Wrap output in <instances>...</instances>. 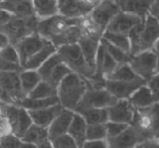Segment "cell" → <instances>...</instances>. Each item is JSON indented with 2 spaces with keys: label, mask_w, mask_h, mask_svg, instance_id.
Here are the masks:
<instances>
[{
  "label": "cell",
  "mask_w": 159,
  "mask_h": 148,
  "mask_svg": "<svg viewBox=\"0 0 159 148\" xmlns=\"http://www.w3.org/2000/svg\"><path fill=\"white\" fill-rule=\"evenodd\" d=\"M11 44L9 39L2 31L0 30V50L6 47L8 45Z\"/></svg>",
  "instance_id": "48"
},
{
  "label": "cell",
  "mask_w": 159,
  "mask_h": 148,
  "mask_svg": "<svg viewBox=\"0 0 159 148\" xmlns=\"http://www.w3.org/2000/svg\"><path fill=\"white\" fill-rule=\"evenodd\" d=\"M139 77L133 71L129 63H124L119 64L114 72L106 79L119 81H132Z\"/></svg>",
  "instance_id": "33"
},
{
  "label": "cell",
  "mask_w": 159,
  "mask_h": 148,
  "mask_svg": "<svg viewBox=\"0 0 159 148\" xmlns=\"http://www.w3.org/2000/svg\"><path fill=\"white\" fill-rule=\"evenodd\" d=\"M74 111L63 108L48 127V139L52 142L57 139L67 134L74 115Z\"/></svg>",
  "instance_id": "15"
},
{
  "label": "cell",
  "mask_w": 159,
  "mask_h": 148,
  "mask_svg": "<svg viewBox=\"0 0 159 148\" xmlns=\"http://www.w3.org/2000/svg\"></svg>",
  "instance_id": "57"
},
{
  "label": "cell",
  "mask_w": 159,
  "mask_h": 148,
  "mask_svg": "<svg viewBox=\"0 0 159 148\" xmlns=\"http://www.w3.org/2000/svg\"><path fill=\"white\" fill-rule=\"evenodd\" d=\"M117 101L118 99L106 89L97 90L89 86L74 112L80 113L90 108H107L114 105Z\"/></svg>",
  "instance_id": "9"
},
{
  "label": "cell",
  "mask_w": 159,
  "mask_h": 148,
  "mask_svg": "<svg viewBox=\"0 0 159 148\" xmlns=\"http://www.w3.org/2000/svg\"><path fill=\"white\" fill-rule=\"evenodd\" d=\"M131 104L138 108L148 107L155 103L150 88L144 84L136 90L130 97Z\"/></svg>",
  "instance_id": "27"
},
{
  "label": "cell",
  "mask_w": 159,
  "mask_h": 148,
  "mask_svg": "<svg viewBox=\"0 0 159 148\" xmlns=\"http://www.w3.org/2000/svg\"><path fill=\"white\" fill-rule=\"evenodd\" d=\"M106 127L107 130V138L114 137L118 136L128 128V125L125 123L108 121L106 123Z\"/></svg>",
  "instance_id": "41"
},
{
  "label": "cell",
  "mask_w": 159,
  "mask_h": 148,
  "mask_svg": "<svg viewBox=\"0 0 159 148\" xmlns=\"http://www.w3.org/2000/svg\"><path fill=\"white\" fill-rule=\"evenodd\" d=\"M0 58L10 63L21 65L17 51L16 47L12 44H9L0 50Z\"/></svg>",
  "instance_id": "38"
},
{
  "label": "cell",
  "mask_w": 159,
  "mask_h": 148,
  "mask_svg": "<svg viewBox=\"0 0 159 148\" xmlns=\"http://www.w3.org/2000/svg\"><path fill=\"white\" fill-rule=\"evenodd\" d=\"M57 53L61 61L70 70L87 80L95 74V69L87 63L78 43L61 46L57 48Z\"/></svg>",
  "instance_id": "5"
},
{
  "label": "cell",
  "mask_w": 159,
  "mask_h": 148,
  "mask_svg": "<svg viewBox=\"0 0 159 148\" xmlns=\"http://www.w3.org/2000/svg\"><path fill=\"white\" fill-rule=\"evenodd\" d=\"M157 53L151 50L132 56L129 64L137 76L147 82L157 73Z\"/></svg>",
  "instance_id": "8"
},
{
  "label": "cell",
  "mask_w": 159,
  "mask_h": 148,
  "mask_svg": "<svg viewBox=\"0 0 159 148\" xmlns=\"http://www.w3.org/2000/svg\"><path fill=\"white\" fill-rule=\"evenodd\" d=\"M35 16L40 20L58 14L59 5L57 0H32Z\"/></svg>",
  "instance_id": "24"
},
{
  "label": "cell",
  "mask_w": 159,
  "mask_h": 148,
  "mask_svg": "<svg viewBox=\"0 0 159 148\" xmlns=\"http://www.w3.org/2000/svg\"><path fill=\"white\" fill-rule=\"evenodd\" d=\"M107 137L106 124H88L86 141L106 140Z\"/></svg>",
  "instance_id": "37"
},
{
  "label": "cell",
  "mask_w": 159,
  "mask_h": 148,
  "mask_svg": "<svg viewBox=\"0 0 159 148\" xmlns=\"http://www.w3.org/2000/svg\"><path fill=\"white\" fill-rule=\"evenodd\" d=\"M61 61H62L57 52H56L50 57H49L37 69L42 80L47 81L53 68Z\"/></svg>",
  "instance_id": "35"
},
{
  "label": "cell",
  "mask_w": 159,
  "mask_h": 148,
  "mask_svg": "<svg viewBox=\"0 0 159 148\" xmlns=\"http://www.w3.org/2000/svg\"><path fill=\"white\" fill-rule=\"evenodd\" d=\"M0 103L2 115L8 121L11 133L21 139L33 124L28 111L17 105Z\"/></svg>",
  "instance_id": "6"
},
{
  "label": "cell",
  "mask_w": 159,
  "mask_h": 148,
  "mask_svg": "<svg viewBox=\"0 0 159 148\" xmlns=\"http://www.w3.org/2000/svg\"><path fill=\"white\" fill-rule=\"evenodd\" d=\"M146 84L151 90L155 102H159V73H156L151 77Z\"/></svg>",
  "instance_id": "43"
},
{
  "label": "cell",
  "mask_w": 159,
  "mask_h": 148,
  "mask_svg": "<svg viewBox=\"0 0 159 148\" xmlns=\"http://www.w3.org/2000/svg\"><path fill=\"white\" fill-rule=\"evenodd\" d=\"M147 82L142 78L132 81H119L106 79L105 89L117 99H127Z\"/></svg>",
  "instance_id": "13"
},
{
  "label": "cell",
  "mask_w": 159,
  "mask_h": 148,
  "mask_svg": "<svg viewBox=\"0 0 159 148\" xmlns=\"http://www.w3.org/2000/svg\"><path fill=\"white\" fill-rule=\"evenodd\" d=\"M21 89L27 97L42 81L37 70L22 69L19 72Z\"/></svg>",
  "instance_id": "26"
},
{
  "label": "cell",
  "mask_w": 159,
  "mask_h": 148,
  "mask_svg": "<svg viewBox=\"0 0 159 148\" xmlns=\"http://www.w3.org/2000/svg\"><path fill=\"white\" fill-rule=\"evenodd\" d=\"M63 108L59 103L43 109L27 111L34 124L48 128L53 120Z\"/></svg>",
  "instance_id": "20"
},
{
  "label": "cell",
  "mask_w": 159,
  "mask_h": 148,
  "mask_svg": "<svg viewBox=\"0 0 159 148\" xmlns=\"http://www.w3.org/2000/svg\"><path fill=\"white\" fill-rule=\"evenodd\" d=\"M137 148H143V147H142V146L140 144H139V146H137Z\"/></svg>",
  "instance_id": "55"
},
{
  "label": "cell",
  "mask_w": 159,
  "mask_h": 148,
  "mask_svg": "<svg viewBox=\"0 0 159 148\" xmlns=\"http://www.w3.org/2000/svg\"><path fill=\"white\" fill-rule=\"evenodd\" d=\"M101 41L104 45L106 51L118 64L129 63L132 58V55L130 53H128L116 47L103 38H101Z\"/></svg>",
  "instance_id": "34"
},
{
  "label": "cell",
  "mask_w": 159,
  "mask_h": 148,
  "mask_svg": "<svg viewBox=\"0 0 159 148\" xmlns=\"http://www.w3.org/2000/svg\"><path fill=\"white\" fill-rule=\"evenodd\" d=\"M87 127L88 124L83 116L75 112L67 134L75 141L79 148H81L86 142Z\"/></svg>",
  "instance_id": "22"
},
{
  "label": "cell",
  "mask_w": 159,
  "mask_h": 148,
  "mask_svg": "<svg viewBox=\"0 0 159 148\" xmlns=\"http://www.w3.org/2000/svg\"><path fill=\"white\" fill-rule=\"evenodd\" d=\"M67 0H57V2L58 3V5H59V7L60 6H61L63 4H64Z\"/></svg>",
  "instance_id": "53"
},
{
  "label": "cell",
  "mask_w": 159,
  "mask_h": 148,
  "mask_svg": "<svg viewBox=\"0 0 159 148\" xmlns=\"http://www.w3.org/2000/svg\"><path fill=\"white\" fill-rule=\"evenodd\" d=\"M143 148H159V144L155 140H145L140 144Z\"/></svg>",
  "instance_id": "49"
},
{
  "label": "cell",
  "mask_w": 159,
  "mask_h": 148,
  "mask_svg": "<svg viewBox=\"0 0 159 148\" xmlns=\"http://www.w3.org/2000/svg\"><path fill=\"white\" fill-rule=\"evenodd\" d=\"M54 148H79L75 141L67 134L52 142Z\"/></svg>",
  "instance_id": "42"
},
{
  "label": "cell",
  "mask_w": 159,
  "mask_h": 148,
  "mask_svg": "<svg viewBox=\"0 0 159 148\" xmlns=\"http://www.w3.org/2000/svg\"><path fill=\"white\" fill-rule=\"evenodd\" d=\"M120 11V7L116 0H102L94 7L89 17L98 28L104 33L111 20Z\"/></svg>",
  "instance_id": "10"
},
{
  "label": "cell",
  "mask_w": 159,
  "mask_h": 148,
  "mask_svg": "<svg viewBox=\"0 0 159 148\" xmlns=\"http://www.w3.org/2000/svg\"><path fill=\"white\" fill-rule=\"evenodd\" d=\"M22 69L20 64L10 63L0 58V72H19Z\"/></svg>",
  "instance_id": "44"
},
{
  "label": "cell",
  "mask_w": 159,
  "mask_h": 148,
  "mask_svg": "<svg viewBox=\"0 0 159 148\" xmlns=\"http://www.w3.org/2000/svg\"><path fill=\"white\" fill-rule=\"evenodd\" d=\"M89 87L86 79L75 72L70 73L57 89L60 104L64 108L74 111Z\"/></svg>",
  "instance_id": "2"
},
{
  "label": "cell",
  "mask_w": 159,
  "mask_h": 148,
  "mask_svg": "<svg viewBox=\"0 0 159 148\" xmlns=\"http://www.w3.org/2000/svg\"><path fill=\"white\" fill-rule=\"evenodd\" d=\"M22 142L39 146L42 142L49 140L48 129L35 124H32L21 138Z\"/></svg>",
  "instance_id": "28"
},
{
  "label": "cell",
  "mask_w": 159,
  "mask_h": 148,
  "mask_svg": "<svg viewBox=\"0 0 159 148\" xmlns=\"http://www.w3.org/2000/svg\"><path fill=\"white\" fill-rule=\"evenodd\" d=\"M39 20L35 16L27 19L14 17L7 24L0 27V30L14 45L25 37L37 32Z\"/></svg>",
  "instance_id": "7"
},
{
  "label": "cell",
  "mask_w": 159,
  "mask_h": 148,
  "mask_svg": "<svg viewBox=\"0 0 159 148\" xmlns=\"http://www.w3.org/2000/svg\"><path fill=\"white\" fill-rule=\"evenodd\" d=\"M13 17L14 15L10 12L0 6V27L7 24Z\"/></svg>",
  "instance_id": "45"
},
{
  "label": "cell",
  "mask_w": 159,
  "mask_h": 148,
  "mask_svg": "<svg viewBox=\"0 0 159 148\" xmlns=\"http://www.w3.org/2000/svg\"><path fill=\"white\" fill-rule=\"evenodd\" d=\"M150 14L159 21V0H156L152 6Z\"/></svg>",
  "instance_id": "47"
},
{
  "label": "cell",
  "mask_w": 159,
  "mask_h": 148,
  "mask_svg": "<svg viewBox=\"0 0 159 148\" xmlns=\"http://www.w3.org/2000/svg\"><path fill=\"white\" fill-rule=\"evenodd\" d=\"M153 50L159 55V40L156 43V44L153 48Z\"/></svg>",
  "instance_id": "52"
},
{
  "label": "cell",
  "mask_w": 159,
  "mask_h": 148,
  "mask_svg": "<svg viewBox=\"0 0 159 148\" xmlns=\"http://www.w3.org/2000/svg\"><path fill=\"white\" fill-rule=\"evenodd\" d=\"M81 148H109L106 140L86 141Z\"/></svg>",
  "instance_id": "46"
},
{
  "label": "cell",
  "mask_w": 159,
  "mask_h": 148,
  "mask_svg": "<svg viewBox=\"0 0 159 148\" xmlns=\"http://www.w3.org/2000/svg\"><path fill=\"white\" fill-rule=\"evenodd\" d=\"M22 142L20 138L10 133L0 139V148H20Z\"/></svg>",
  "instance_id": "40"
},
{
  "label": "cell",
  "mask_w": 159,
  "mask_h": 148,
  "mask_svg": "<svg viewBox=\"0 0 159 148\" xmlns=\"http://www.w3.org/2000/svg\"><path fill=\"white\" fill-rule=\"evenodd\" d=\"M48 41V40L35 32L25 37L14 45L19 54L22 67L27 60L41 50Z\"/></svg>",
  "instance_id": "11"
},
{
  "label": "cell",
  "mask_w": 159,
  "mask_h": 148,
  "mask_svg": "<svg viewBox=\"0 0 159 148\" xmlns=\"http://www.w3.org/2000/svg\"><path fill=\"white\" fill-rule=\"evenodd\" d=\"M102 38L122 50L130 54V43L128 35L105 30Z\"/></svg>",
  "instance_id": "31"
},
{
  "label": "cell",
  "mask_w": 159,
  "mask_h": 148,
  "mask_svg": "<svg viewBox=\"0 0 159 148\" xmlns=\"http://www.w3.org/2000/svg\"><path fill=\"white\" fill-rule=\"evenodd\" d=\"M0 6L16 17L27 19L35 16L32 0H6Z\"/></svg>",
  "instance_id": "21"
},
{
  "label": "cell",
  "mask_w": 159,
  "mask_h": 148,
  "mask_svg": "<svg viewBox=\"0 0 159 148\" xmlns=\"http://www.w3.org/2000/svg\"><path fill=\"white\" fill-rule=\"evenodd\" d=\"M107 109L109 121L125 124L132 123L135 111L129 100L119 99L116 103Z\"/></svg>",
  "instance_id": "17"
},
{
  "label": "cell",
  "mask_w": 159,
  "mask_h": 148,
  "mask_svg": "<svg viewBox=\"0 0 159 148\" xmlns=\"http://www.w3.org/2000/svg\"><path fill=\"white\" fill-rule=\"evenodd\" d=\"M0 87L11 97L17 105L26 97L21 89L19 72H0Z\"/></svg>",
  "instance_id": "14"
},
{
  "label": "cell",
  "mask_w": 159,
  "mask_h": 148,
  "mask_svg": "<svg viewBox=\"0 0 159 148\" xmlns=\"http://www.w3.org/2000/svg\"><path fill=\"white\" fill-rule=\"evenodd\" d=\"M120 11L144 19L156 0H116Z\"/></svg>",
  "instance_id": "18"
},
{
  "label": "cell",
  "mask_w": 159,
  "mask_h": 148,
  "mask_svg": "<svg viewBox=\"0 0 159 148\" xmlns=\"http://www.w3.org/2000/svg\"><path fill=\"white\" fill-rule=\"evenodd\" d=\"M106 142L109 148H133L143 141L134 128L128 127L124 131L114 137H107Z\"/></svg>",
  "instance_id": "19"
},
{
  "label": "cell",
  "mask_w": 159,
  "mask_h": 148,
  "mask_svg": "<svg viewBox=\"0 0 159 148\" xmlns=\"http://www.w3.org/2000/svg\"><path fill=\"white\" fill-rule=\"evenodd\" d=\"M71 72L72 71L70 69L61 61L53 68L47 82L57 89L58 85L62 80Z\"/></svg>",
  "instance_id": "36"
},
{
  "label": "cell",
  "mask_w": 159,
  "mask_h": 148,
  "mask_svg": "<svg viewBox=\"0 0 159 148\" xmlns=\"http://www.w3.org/2000/svg\"><path fill=\"white\" fill-rule=\"evenodd\" d=\"M57 51V47L51 42L48 41L41 50L25 62L22 66V69L37 70L49 57Z\"/></svg>",
  "instance_id": "25"
},
{
  "label": "cell",
  "mask_w": 159,
  "mask_h": 148,
  "mask_svg": "<svg viewBox=\"0 0 159 148\" xmlns=\"http://www.w3.org/2000/svg\"><path fill=\"white\" fill-rule=\"evenodd\" d=\"M79 114L83 116L88 124H106L109 121L107 108H90L82 111Z\"/></svg>",
  "instance_id": "30"
},
{
  "label": "cell",
  "mask_w": 159,
  "mask_h": 148,
  "mask_svg": "<svg viewBox=\"0 0 159 148\" xmlns=\"http://www.w3.org/2000/svg\"><path fill=\"white\" fill-rule=\"evenodd\" d=\"M101 40L82 35L78 41L87 63L94 69L96 56L100 45Z\"/></svg>",
  "instance_id": "23"
},
{
  "label": "cell",
  "mask_w": 159,
  "mask_h": 148,
  "mask_svg": "<svg viewBox=\"0 0 159 148\" xmlns=\"http://www.w3.org/2000/svg\"><path fill=\"white\" fill-rule=\"evenodd\" d=\"M143 20L135 15L120 11L111 20L106 30L129 35L130 32Z\"/></svg>",
  "instance_id": "12"
},
{
  "label": "cell",
  "mask_w": 159,
  "mask_h": 148,
  "mask_svg": "<svg viewBox=\"0 0 159 148\" xmlns=\"http://www.w3.org/2000/svg\"><path fill=\"white\" fill-rule=\"evenodd\" d=\"M37 148H54L52 142L50 140H47L37 146Z\"/></svg>",
  "instance_id": "50"
},
{
  "label": "cell",
  "mask_w": 159,
  "mask_h": 148,
  "mask_svg": "<svg viewBox=\"0 0 159 148\" xmlns=\"http://www.w3.org/2000/svg\"><path fill=\"white\" fill-rule=\"evenodd\" d=\"M59 100L57 95L46 98H24L19 103V106L27 110H36L50 107L59 104Z\"/></svg>",
  "instance_id": "29"
},
{
  "label": "cell",
  "mask_w": 159,
  "mask_h": 148,
  "mask_svg": "<svg viewBox=\"0 0 159 148\" xmlns=\"http://www.w3.org/2000/svg\"><path fill=\"white\" fill-rule=\"evenodd\" d=\"M5 1H6V0H0V5H1L2 2H4Z\"/></svg>",
  "instance_id": "56"
},
{
  "label": "cell",
  "mask_w": 159,
  "mask_h": 148,
  "mask_svg": "<svg viewBox=\"0 0 159 148\" xmlns=\"http://www.w3.org/2000/svg\"><path fill=\"white\" fill-rule=\"evenodd\" d=\"M157 73H159V55L158 54V61H157Z\"/></svg>",
  "instance_id": "54"
},
{
  "label": "cell",
  "mask_w": 159,
  "mask_h": 148,
  "mask_svg": "<svg viewBox=\"0 0 159 148\" xmlns=\"http://www.w3.org/2000/svg\"><path fill=\"white\" fill-rule=\"evenodd\" d=\"M119 64H118L109 54L105 49V53L101 68V73L102 76L106 79L114 72Z\"/></svg>",
  "instance_id": "39"
},
{
  "label": "cell",
  "mask_w": 159,
  "mask_h": 148,
  "mask_svg": "<svg viewBox=\"0 0 159 148\" xmlns=\"http://www.w3.org/2000/svg\"><path fill=\"white\" fill-rule=\"evenodd\" d=\"M57 89L49 82L41 81L34 89L27 96L30 98H46L57 96Z\"/></svg>",
  "instance_id": "32"
},
{
  "label": "cell",
  "mask_w": 159,
  "mask_h": 148,
  "mask_svg": "<svg viewBox=\"0 0 159 148\" xmlns=\"http://www.w3.org/2000/svg\"><path fill=\"white\" fill-rule=\"evenodd\" d=\"M131 124L143 142L159 138V103L138 108Z\"/></svg>",
  "instance_id": "4"
},
{
  "label": "cell",
  "mask_w": 159,
  "mask_h": 148,
  "mask_svg": "<svg viewBox=\"0 0 159 148\" xmlns=\"http://www.w3.org/2000/svg\"><path fill=\"white\" fill-rule=\"evenodd\" d=\"M94 7L84 0H67L59 7V14L70 19H81L90 14Z\"/></svg>",
  "instance_id": "16"
},
{
  "label": "cell",
  "mask_w": 159,
  "mask_h": 148,
  "mask_svg": "<svg viewBox=\"0 0 159 148\" xmlns=\"http://www.w3.org/2000/svg\"><path fill=\"white\" fill-rule=\"evenodd\" d=\"M81 19L67 18L58 14L39 20L37 33L58 48L63 45L65 38L70 27L80 25Z\"/></svg>",
  "instance_id": "3"
},
{
  "label": "cell",
  "mask_w": 159,
  "mask_h": 148,
  "mask_svg": "<svg viewBox=\"0 0 159 148\" xmlns=\"http://www.w3.org/2000/svg\"><path fill=\"white\" fill-rule=\"evenodd\" d=\"M20 148H37V146L34 144L22 142Z\"/></svg>",
  "instance_id": "51"
},
{
  "label": "cell",
  "mask_w": 159,
  "mask_h": 148,
  "mask_svg": "<svg viewBox=\"0 0 159 148\" xmlns=\"http://www.w3.org/2000/svg\"><path fill=\"white\" fill-rule=\"evenodd\" d=\"M128 36L132 56L144 51L153 50L159 40V21L149 14Z\"/></svg>",
  "instance_id": "1"
}]
</instances>
